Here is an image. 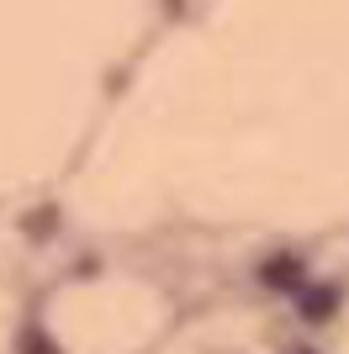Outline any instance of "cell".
I'll use <instances>...</instances> for the list:
<instances>
[{
	"label": "cell",
	"mask_w": 349,
	"mask_h": 354,
	"mask_svg": "<svg viewBox=\"0 0 349 354\" xmlns=\"http://www.w3.org/2000/svg\"><path fill=\"white\" fill-rule=\"evenodd\" d=\"M154 354H276L265 344V333L254 323H233V317H206V323L186 328L164 339Z\"/></svg>",
	"instance_id": "2"
},
{
	"label": "cell",
	"mask_w": 349,
	"mask_h": 354,
	"mask_svg": "<svg viewBox=\"0 0 349 354\" xmlns=\"http://www.w3.org/2000/svg\"><path fill=\"white\" fill-rule=\"evenodd\" d=\"M339 354H349V307L339 312Z\"/></svg>",
	"instance_id": "3"
},
{
	"label": "cell",
	"mask_w": 349,
	"mask_h": 354,
	"mask_svg": "<svg viewBox=\"0 0 349 354\" xmlns=\"http://www.w3.org/2000/svg\"><path fill=\"white\" fill-rule=\"evenodd\" d=\"M170 296L138 275H85L43 301L53 354H154L170 339Z\"/></svg>",
	"instance_id": "1"
}]
</instances>
